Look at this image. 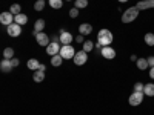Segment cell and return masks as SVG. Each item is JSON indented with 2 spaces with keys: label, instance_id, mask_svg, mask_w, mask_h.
Wrapping results in <instances>:
<instances>
[{
  "label": "cell",
  "instance_id": "obj_1",
  "mask_svg": "<svg viewBox=\"0 0 154 115\" xmlns=\"http://www.w3.org/2000/svg\"><path fill=\"white\" fill-rule=\"evenodd\" d=\"M112 34L109 29H100L97 34V43H100L102 46H109L112 43Z\"/></svg>",
  "mask_w": 154,
  "mask_h": 115
},
{
  "label": "cell",
  "instance_id": "obj_2",
  "mask_svg": "<svg viewBox=\"0 0 154 115\" xmlns=\"http://www.w3.org/2000/svg\"><path fill=\"white\" fill-rule=\"evenodd\" d=\"M139 8L137 6H131V8H128L123 11V14H122V23H131L137 19L139 16Z\"/></svg>",
  "mask_w": 154,
  "mask_h": 115
},
{
  "label": "cell",
  "instance_id": "obj_3",
  "mask_svg": "<svg viewBox=\"0 0 154 115\" xmlns=\"http://www.w3.org/2000/svg\"><path fill=\"white\" fill-rule=\"evenodd\" d=\"M59 54L63 57V60H71V58H74V55H75V51H74V48H72L71 45H62Z\"/></svg>",
  "mask_w": 154,
  "mask_h": 115
},
{
  "label": "cell",
  "instance_id": "obj_4",
  "mask_svg": "<svg viewBox=\"0 0 154 115\" xmlns=\"http://www.w3.org/2000/svg\"><path fill=\"white\" fill-rule=\"evenodd\" d=\"M72 60H74V63L77 66H82V65H85V63L88 61V52H85V51L82 49V51H79V52H75Z\"/></svg>",
  "mask_w": 154,
  "mask_h": 115
},
{
  "label": "cell",
  "instance_id": "obj_5",
  "mask_svg": "<svg viewBox=\"0 0 154 115\" xmlns=\"http://www.w3.org/2000/svg\"><path fill=\"white\" fill-rule=\"evenodd\" d=\"M143 92H133L131 95H130V100H128V101H130V105L131 106H139V105H142V101H143Z\"/></svg>",
  "mask_w": 154,
  "mask_h": 115
},
{
  "label": "cell",
  "instance_id": "obj_6",
  "mask_svg": "<svg viewBox=\"0 0 154 115\" xmlns=\"http://www.w3.org/2000/svg\"><path fill=\"white\" fill-rule=\"evenodd\" d=\"M100 52H102V57L106 58V60L116 58V49H112L111 46H103V48L100 49Z\"/></svg>",
  "mask_w": 154,
  "mask_h": 115
},
{
  "label": "cell",
  "instance_id": "obj_7",
  "mask_svg": "<svg viewBox=\"0 0 154 115\" xmlns=\"http://www.w3.org/2000/svg\"><path fill=\"white\" fill-rule=\"evenodd\" d=\"M35 40H37V43L40 45V46H45V48L51 43L48 34H45V32H37V34H35Z\"/></svg>",
  "mask_w": 154,
  "mask_h": 115
},
{
  "label": "cell",
  "instance_id": "obj_8",
  "mask_svg": "<svg viewBox=\"0 0 154 115\" xmlns=\"http://www.w3.org/2000/svg\"><path fill=\"white\" fill-rule=\"evenodd\" d=\"M8 34H9V37H19L22 34V26L17 23H11L8 26Z\"/></svg>",
  "mask_w": 154,
  "mask_h": 115
},
{
  "label": "cell",
  "instance_id": "obj_9",
  "mask_svg": "<svg viewBox=\"0 0 154 115\" xmlns=\"http://www.w3.org/2000/svg\"><path fill=\"white\" fill-rule=\"evenodd\" d=\"M0 22H2V25H5V26H9L11 23H14V16L11 14V12H2L0 14Z\"/></svg>",
  "mask_w": 154,
  "mask_h": 115
},
{
  "label": "cell",
  "instance_id": "obj_10",
  "mask_svg": "<svg viewBox=\"0 0 154 115\" xmlns=\"http://www.w3.org/2000/svg\"><path fill=\"white\" fill-rule=\"evenodd\" d=\"M60 48H62V46H59V43L51 42V43L46 46V54L53 57V55H56V54H59V52H60Z\"/></svg>",
  "mask_w": 154,
  "mask_h": 115
},
{
  "label": "cell",
  "instance_id": "obj_11",
  "mask_svg": "<svg viewBox=\"0 0 154 115\" xmlns=\"http://www.w3.org/2000/svg\"><path fill=\"white\" fill-rule=\"evenodd\" d=\"M136 6L139 8V11L151 9V8H154V0H142V2H137Z\"/></svg>",
  "mask_w": 154,
  "mask_h": 115
},
{
  "label": "cell",
  "instance_id": "obj_12",
  "mask_svg": "<svg viewBox=\"0 0 154 115\" xmlns=\"http://www.w3.org/2000/svg\"><path fill=\"white\" fill-rule=\"evenodd\" d=\"M74 40V38H72V35H71V32H62L60 34V43L62 45H71V42Z\"/></svg>",
  "mask_w": 154,
  "mask_h": 115
},
{
  "label": "cell",
  "instance_id": "obj_13",
  "mask_svg": "<svg viewBox=\"0 0 154 115\" xmlns=\"http://www.w3.org/2000/svg\"><path fill=\"white\" fill-rule=\"evenodd\" d=\"M79 32L82 35H89V34L93 32V26L89 23H82L80 26H79Z\"/></svg>",
  "mask_w": 154,
  "mask_h": 115
},
{
  "label": "cell",
  "instance_id": "obj_14",
  "mask_svg": "<svg viewBox=\"0 0 154 115\" xmlns=\"http://www.w3.org/2000/svg\"><path fill=\"white\" fill-rule=\"evenodd\" d=\"M12 63H11V60H8V58H3L2 60V63H0V69H2L3 72H11L12 71Z\"/></svg>",
  "mask_w": 154,
  "mask_h": 115
},
{
  "label": "cell",
  "instance_id": "obj_15",
  "mask_svg": "<svg viewBox=\"0 0 154 115\" xmlns=\"http://www.w3.org/2000/svg\"><path fill=\"white\" fill-rule=\"evenodd\" d=\"M32 80H34L35 83H42V81L45 80V71H40V69L34 71V74H32Z\"/></svg>",
  "mask_w": 154,
  "mask_h": 115
},
{
  "label": "cell",
  "instance_id": "obj_16",
  "mask_svg": "<svg viewBox=\"0 0 154 115\" xmlns=\"http://www.w3.org/2000/svg\"><path fill=\"white\" fill-rule=\"evenodd\" d=\"M14 23L20 25V26H23V25H26V23H28V17L20 12L19 16H14Z\"/></svg>",
  "mask_w": 154,
  "mask_h": 115
},
{
  "label": "cell",
  "instance_id": "obj_17",
  "mask_svg": "<svg viewBox=\"0 0 154 115\" xmlns=\"http://www.w3.org/2000/svg\"><path fill=\"white\" fill-rule=\"evenodd\" d=\"M43 28H45V20H43V19H38V20L34 23V35H35L37 32H42Z\"/></svg>",
  "mask_w": 154,
  "mask_h": 115
},
{
  "label": "cell",
  "instance_id": "obj_18",
  "mask_svg": "<svg viewBox=\"0 0 154 115\" xmlns=\"http://www.w3.org/2000/svg\"><path fill=\"white\" fill-rule=\"evenodd\" d=\"M62 61H63V57H62L60 54H56V55L51 57V65L56 66V68H59V66L62 65Z\"/></svg>",
  "mask_w": 154,
  "mask_h": 115
},
{
  "label": "cell",
  "instance_id": "obj_19",
  "mask_svg": "<svg viewBox=\"0 0 154 115\" xmlns=\"http://www.w3.org/2000/svg\"><path fill=\"white\" fill-rule=\"evenodd\" d=\"M143 94H145L146 97H154V83H146V84H145Z\"/></svg>",
  "mask_w": 154,
  "mask_h": 115
},
{
  "label": "cell",
  "instance_id": "obj_20",
  "mask_svg": "<svg viewBox=\"0 0 154 115\" xmlns=\"http://www.w3.org/2000/svg\"><path fill=\"white\" fill-rule=\"evenodd\" d=\"M26 66H28L31 71H37V69H38V66H40V63H38V60H37V58H29V60H28V63H26Z\"/></svg>",
  "mask_w": 154,
  "mask_h": 115
},
{
  "label": "cell",
  "instance_id": "obj_21",
  "mask_svg": "<svg viewBox=\"0 0 154 115\" xmlns=\"http://www.w3.org/2000/svg\"><path fill=\"white\" fill-rule=\"evenodd\" d=\"M136 63H137V68H139L140 71H145V69L149 68V65H148V58H139Z\"/></svg>",
  "mask_w": 154,
  "mask_h": 115
},
{
  "label": "cell",
  "instance_id": "obj_22",
  "mask_svg": "<svg viewBox=\"0 0 154 115\" xmlns=\"http://www.w3.org/2000/svg\"><path fill=\"white\" fill-rule=\"evenodd\" d=\"M20 5L19 3H14V5H11V8H9V12H11V14L12 16H19L20 14Z\"/></svg>",
  "mask_w": 154,
  "mask_h": 115
},
{
  "label": "cell",
  "instance_id": "obj_23",
  "mask_svg": "<svg viewBox=\"0 0 154 115\" xmlns=\"http://www.w3.org/2000/svg\"><path fill=\"white\" fill-rule=\"evenodd\" d=\"M12 57H14V49H12V48H5V51H3V58L11 60Z\"/></svg>",
  "mask_w": 154,
  "mask_h": 115
},
{
  "label": "cell",
  "instance_id": "obj_24",
  "mask_svg": "<svg viewBox=\"0 0 154 115\" xmlns=\"http://www.w3.org/2000/svg\"><path fill=\"white\" fill-rule=\"evenodd\" d=\"M145 43H146L148 46H154V34H152V32L145 34Z\"/></svg>",
  "mask_w": 154,
  "mask_h": 115
},
{
  "label": "cell",
  "instance_id": "obj_25",
  "mask_svg": "<svg viewBox=\"0 0 154 115\" xmlns=\"http://www.w3.org/2000/svg\"><path fill=\"white\" fill-rule=\"evenodd\" d=\"M49 6L51 8H54V9H60L62 8V5H63V2H62V0H49Z\"/></svg>",
  "mask_w": 154,
  "mask_h": 115
},
{
  "label": "cell",
  "instance_id": "obj_26",
  "mask_svg": "<svg viewBox=\"0 0 154 115\" xmlns=\"http://www.w3.org/2000/svg\"><path fill=\"white\" fill-rule=\"evenodd\" d=\"M93 48H94V43H93L91 40H86V42L83 43V51H85V52H89V51H93Z\"/></svg>",
  "mask_w": 154,
  "mask_h": 115
},
{
  "label": "cell",
  "instance_id": "obj_27",
  "mask_svg": "<svg viewBox=\"0 0 154 115\" xmlns=\"http://www.w3.org/2000/svg\"><path fill=\"white\" fill-rule=\"evenodd\" d=\"M45 5H46L45 0H37V2L34 3V9H35V11H42V9L45 8Z\"/></svg>",
  "mask_w": 154,
  "mask_h": 115
},
{
  "label": "cell",
  "instance_id": "obj_28",
  "mask_svg": "<svg viewBox=\"0 0 154 115\" xmlns=\"http://www.w3.org/2000/svg\"><path fill=\"white\" fill-rule=\"evenodd\" d=\"M88 6V0H75V8L79 9H83Z\"/></svg>",
  "mask_w": 154,
  "mask_h": 115
},
{
  "label": "cell",
  "instance_id": "obj_29",
  "mask_svg": "<svg viewBox=\"0 0 154 115\" xmlns=\"http://www.w3.org/2000/svg\"><path fill=\"white\" fill-rule=\"evenodd\" d=\"M69 17L71 19H75V17H79V8H72V9H69Z\"/></svg>",
  "mask_w": 154,
  "mask_h": 115
},
{
  "label": "cell",
  "instance_id": "obj_30",
  "mask_svg": "<svg viewBox=\"0 0 154 115\" xmlns=\"http://www.w3.org/2000/svg\"><path fill=\"white\" fill-rule=\"evenodd\" d=\"M143 89H145V84H143V83L139 81V83L134 84V91H136V92H143Z\"/></svg>",
  "mask_w": 154,
  "mask_h": 115
},
{
  "label": "cell",
  "instance_id": "obj_31",
  "mask_svg": "<svg viewBox=\"0 0 154 115\" xmlns=\"http://www.w3.org/2000/svg\"><path fill=\"white\" fill-rule=\"evenodd\" d=\"M74 40H75L77 43H85V42H83V35H82V34H79V35H77V37L74 38Z\"/></svg>",
  "mask_w": 154,
  "mask_h": 115
},
{
  "label": "cell",
  "instance_id": "obj_32",
  "mask_svg": "<svg viewBox=\"0 0 154 115\" xmlns=\"http://www.w3.org/2000/svg\"><path fill=\"white\" fill-rule=\"evenodd\" d=\"M11 63H12V66H14V68H17V66L20 65V61H19L17 58H11Z\"/></svg>",
  "mask_w": 154,
  "mask_h": 115
},
{
  "label": "cell",
  "instance_id": "obj_33",
  "mask_svg": "<svg viewBox=\"0 0 154 115\" xmlns=\"http://www.w3.org/2000/svg\"><path fill=\"white\" fill-rule=\"evenodd\" d=\"M148 65H149V68H152L154 66V57L151 55V57H148Z\"/></svg>",
  "mask_w": 154,
  "mask_h": 115
},
{
  "label": "cell",
  "instance_id": "obj_34",
  "mask_svg": "<svg viewBox=\"0 0 154 115\" xmlns=\"http://www.w3.org/2000/svg\"><path fill=\"white\" fill-rule=\"evenodd\" d=\"M149 77H151V78L154 80V66H152V68L149 69Z\"/></svg>",
  "mask_w": 154,
  "mask_h": 115
},
{
  "label": "cell",
  "instance_id": "obj_35",
  "mask_svg": "<svg viewBox=\"0 0 154 115\" xmlns=\"http://www.w3.org/2000/svg\"><path fill=\"white\" fill-rule=\"evenodd\" d=\"M137 60H139V58H137V55H134V54H133V55H131V61H137Z\"/></svg>",
  "mask_w": 154,
  "mask_h": 115
},
{
  "label": "cell",
  "instance_id": "obj_36",
  "mask_svg": "<svg viewBox=\"0 0 154 115\" xmlns=\"http://www.w3.org/2000/svg\"><path fill=\"white\" fill-rule=\"evenodd\" d=\"M38 69H40V71H45V69H46V66H45V65H42V63H40V66H38Z\"/></svg>",
  "mask_w": 154,
  "mask_h": 115
},
{
  "label": "cell",
  "instance_id": "obj_37",
  "mask_svg": "<svg viewBox=\"0 0 154 115\" xmlns=\"http://www.w3.org/2000/svg\"><path fill=\"white\" fill-rule=\"evenodd\" d=\"M119 2H120V3H125V2H128V0H119Z\"/></svg>",
  "mask_w": 154,
  "mask_h": 115
},
{
  "label": "cell",
  "instance_id": "obj_38",
  "mask_svg": "<svg viewBox=\"0 0 154 115\" xmlns=\"http://www.w3.org/2000/svg\"><path fill=\"white\" fill-rule=\"evenodd\" d=\"M69 2H71V0H69Z\"/></svg>",
  "mask_w": 154,
  "mask_h": 115
}]
</instances>
